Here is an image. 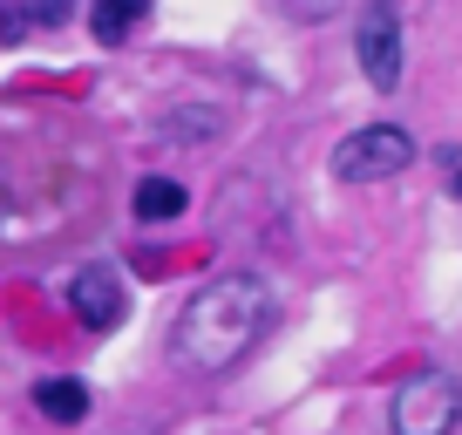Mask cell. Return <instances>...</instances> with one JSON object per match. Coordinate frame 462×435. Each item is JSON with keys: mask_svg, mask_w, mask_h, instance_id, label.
<instances>
[{"mask_svg": "<svg viewBox=\"0 0 462 435\" xmlns=\"http://www.w3.org/2000/svg\"><path fill=\"white\" fill-rule=\"evenodd\" d=\"M184 184H171V177H143L136 184V198H130V211H136V225H171V218H184Z\"/></svg>", "mask_w": 462, "mask_h": 435, "instance_id": "obj_8", "label": "cell"}, {"mask_svg": "<svg viewBox=\"0 0 462 435\" xmlns=\"http://www.w3.org/2000/svg\"><path fill=\"white\" fill-rule=\"evenodd\" d=\"M354 61H361V75L388 96V88H402V7L394 0H367L361 21H354Z\"/></svg>", "mask_w": 462, "mask_h": 435, "instance_id": "obj_4", "label": "cell"}, {"mask_svg": "<svg viewBox=\"0 0 462 435\" xmlns=\"http://www.w3.org/2000/svg\"><path fill=\"white\" fill-rule=\"evenodd\" d=\"M408 163H415V136L402 123H367V130L333 143V177H346V184H381Z\"/></svg>", "mask_w": 462, "mask_h": 435, "instance_id": "obj_3", "label": "cell"}, {"mask_svg": "<svg viewBox=\"0 0 462 435\" xmlns=\"http://www.w3.org/2000/svg\"><path fill=\"white\" fill-rule=\"evenodd\" d=\"M273 313H279V300H273V286H265L259 273H217L211 286H198L184 300V313H177L171 361L184 367V375H225V367H238L259 347Z\"/></svg>", "mask_w": 462, "mask_h": 435, "instance_id": "obj_1", "label": "cell"}, {"mask_svg": "<svg viewBox=\"0 0 462 435\" xmlns=\"http://www.w3.org/2000/svg\"><path fill=\"white\" fill-rule=\"evenodd\" d=\"M34 408H42L55 429H75V421L88 415V381H75V375H48V381H34Z\"/></svg>", "mask_w": 462, "mask_h": 435, "instance_id": "obj_6", "label": "cell"}, {"mask_svg": "<svg viewBox=\"0 0 462 435\" xmlns=\"http://www.w3.org/2000/svg\"><path fill=\"white\" fill-rule=\"evenodd\" d=\"M279 7H286L292 21H327L333 7H346V0H279Z\"/></svg>", "mask_w": 462, "mask_h": 435, "instance_id": "obj_10", "label": "cell"}, {"mask_svg": "<svg viewBox=\"0 0 462 435\" xmlns=\"http://www.w3.org/2000/svg\"><path fill=\"white\" fill-rule=\"evenodd\" d=\"M388 429L394 435H456L462 429V381L429 367V375H408L388 402Z\"/></svg>", "mask_w": 462, "mask_h": 435, "instance_id": "obj_2", "label": "cell"}, {"mask_svg": "<svg viewBox=\"0 0 462 435\" xmlns=\"http://www.w3.org/2000/svg\"><path fill=\"white\" fill-rule=\"evenodd\" d=\"M143 14H150V0H88V34L102 48H116L143 28Z\"/></svg>", "mask_w": 462, "mask_h": 435, "instance_id": "obj_7", "label": "cell"}, {"mask_svg": "<svg viewBox=\"0 0 462 435\" xmlns=\"http://www.w3.org/2000/svg\"><path fill=\"white\" fill-rule=\"evenodd\" d=\"M456 204H462V171H456Z\"/></svg>", "mask_w": 462, "mask_h": 435, "instance_id": "obj_11", "label": "cell"}, {"mask_svg": "<svg viewBox=\"0 0 462 435\" xmlns=\"http://www.w3.org/2000/svg\"><path fill=\"white\" fill-rule=\"evenodd\" d=\"M69 313L82 319L88 334L123 327V279H116L109 265H82V273L69 279Z\"/></svg>", "mask_w": 462, "mask_h": 435, "instance_id": "obj_5", "label": "cell"}, {"mask_svg": "<svg viewBox=\"0 0 462 435\" xmlns=\"http://www.w3.org/2000/svg\"><path fill=\"white\" fill-rule=\"evenodd\" d=\"M69 14H75V0H34L28 14H14V21H7V34H28V28H61Z\"/></svg>", "mask_w": 462, "mask_h": 435, "instance_id": "obj_9", "label": "cell"}]
</instances>
